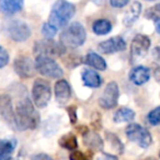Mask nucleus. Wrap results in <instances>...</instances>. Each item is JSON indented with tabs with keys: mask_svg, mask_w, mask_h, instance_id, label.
<instances>
[{
	"mask_svg": "<svg viewBox=\"0 0 160 160\" xmlns=\"http://www.w3.org/2000/svg\"><path fill=\"white\" fill-rule=\"evenodd\" d=\"M151 41L145 34H137L133 38L131 44V54L134 58H142L148 53Z\"/></svg>",
	"mask_w": 160,
	"mask_h": 160,
	"instance_id": "11",
	"label": "nucleus"
},
{
	"mask_svg": "<svg viewBox=\"0 0 160 160\" xmlns=\"http://www.w3.org/2000/svg\"><path fill=\"white\" fill-rule=\"evenodd\" d=\"M81 79L86 87L96 89L102 85V77L92 69H83L81 72Z\"/></svg>",
	"mask_w": 160,
	"mask_h": 160,
	"instance_id": "18",
	"label": "nucleus"
},
{
	"mask_svg": "<svg viewBox=\"0 0 160 160\" xmlns=\"http://www.w3.org/2000/svg\"><path fill=\"white\" fill-rule=\"evenodd\" d=\"M142 160H155L152 157H148V158H145V159H142Z\"/></svg>",
	"mask_w": 160,
	"mask_h": 160,
	"instance_id": "40",
	"label": "nucleus"
},
{
	"mask_svg": "<svg viewBox=\"0 0 160 160\" xmlns=\"http://www.w3.org/2000/svg\"><path fill=\"white\" fill-rule=\"evenodd\" d=\"M91 1L93 3H96V5H98V6H101V5H102V2H103V0H91Z\"/></svg>",
	"mask_w": 160,
	"mask_h": 160,
	"instance_id": "39",
	"label": "nucleus"
},
{
	"mask_svg": "<svg viewBox=\"0 0 160 160\" xmlns=\"http://www.w3.org/2000/svg\"><path fill=\"white\" fill-rule=\"evenodd\" d=\"M142 3L138 2V1H134L131 7L128 8V10L125 12L124 17H123V24L126 28H131L138 20L140 13H142Z\"/></svg>",
	"mask_w": 160,
	"mask_h": 160,
	"instance_id": "17",
	"label": "nucleus"
},
{
	"mask_svg": "<svg viewBox=\"0 0 160 160\" xmlns=\"http://www.w3.org/2000/svg\"><path fill=\"white\" fill-rule=\"evenodd\" d=\"M146 1H155V0H146Z\"/></svg>",
	"mask_w": 160,
	"mask_h": 160,
	"instance_id": "41",
	"label": "nucleus"
},
{
	"mask_svg": "<svg viewBox=\"0 0 160 160\" xmlns=\"http://www.w3.org/2000/svg\"><path fill=\"white\" fill-rule=\"evenodd\" d=\"M82 140L86 147L93 151H102L103 150V140L101 136L96 132L86 131L82 133Z\"/></svg>",
	"mask_w": 160,
	"mask_h": 160,
	"instance_id": "15",
	"label": "nucleus"
},
{
	"mask_svg": "<svg viewBox=\"0 0 160 160\" xmlns=\"http://www.w3.org/2000/svg\"><path fill=\"white\" fill-rule=\"evenodd\" d=\"M0 112L3 120L9 125H14V111L12 108L11 99L7 94L0 96Z\"/></svg>",
	"mask_w": 160,
	"mask_h": 160,
	"instance_id": "16",
	"label": "nucleus"
},
{
	"mask_svg": "<svg viewBox=\"0 0 160 160\" xmlns=\"http://www.w3.org/2000/svg\"><path fill=\"white\" fill-rule=\"evenodd\" d=\"M145 18L148 19V20H153V21L160 20V3H157L153 7L149 8L145 12Z\"/></svg>",
	"mask_w": 160,
	"mask_h": 160,
	"instance_id": "28",
	"label": "nucleus"
},
{
	"mask_svg": "<svg viewBox=\"0 0 160 160\" xmlns=\"http://www.w3.org/2000/svg\"><path fill=\"white\" fill-rule=\"evenodd\" d=\"M58 144L62 148H65L69 151H73L78 147V140L72 133H67L58 139Z\"/></svg>",
	"mask_w": 160,
	"mask_h": 160,
	"instance_id": "24",
	"label": "nucleus"
},
{
	"mask_svg": "<svg viewBox=\"0 0 160 160\" xmlns=\"http://www.w3.org/2000/svg\"><path fill=\"white\" fill-rule=\"evenodd\" d=\"M153 78H155L156 81L160 85V67L156 66L153 68Z\"/></svg>",
	"mask_w": 160,
	"mask_h": 160,
	"instance_id": "36",
	"label": "nucleus"
},
{
	"mask_svg": "<svg viewBox=\"0 0 160 160\" xmlns=\"http://www.w3.org/2000/svg\"><path fill=\"white\" fill-rule=\"evenodd\" d=\"M155 28H156V31H157V33L160 35V20L155 21Z\"/></svg>",
	"mask_w": 160,
	"mask_h": 160,
	"instance_id": "38",
	"label": "nucleus"
},
{
	"mask_svg": "<svg viewBox=\"0 0 160 160\" xmlns=\"http://www.w3.org/2000/svg\"><path fill=\"white\" fill-rule=\"evenodd\" d=\"M87 38V32L82 24L79 22H72L60 33L59 41L65 47L77 48L82 46Z\"/></svg>",
	"mask_w": 160,
	"mask_h": 160,
	"instance_id": "3",
	"label": "nucleus"
},
{
	"mask_svg": "<svg viewBox=\"0 0 160 160\" xmlns=\"http://www.w3.org/2000/svg\"><path fill=\"white\" fill-rule=\"evenodd\" d=\"M153 56H155L158 62H160V47H156L153 49Z\"/></svg>",
	"mask_w": 160,
	"mask_h": 160,
	"instance_id": "37",
	"label": "nucleus"
},
{
	"mask_svg": "<svg viewBox=\"0 0 160 160\" xmlns=\"http://www.w3.org/2000/svg\"><path fill=\"white\" fill-rule=\"evenodd\" d=\"M125 134L128 140L137 144L142 148H147L152 142L151 134L144 126H140L137 123H132L125 129Z\"/></svg>",
	"mask_w": 160,
	"mask_h": 160,
	"instance_id": "6",
	"label": "nucleus"
},
{
	"mask_svg": "<svg viewBox=\"0 0 160 160\" xmlns=\"http://www.w3.org/2000/svg\"><path fill=\"white\" fill-rule=\"evenodd\" d=\"M55 99L59 104H65L71 98V88L68 81L65 79H59L55 83Z\"/></svg>",
	"mask_w": 160,
	"mask_h": 160,
	"instance_id": "13",
	"label": "nucleus"
},
{
	"mask_svg": "<svg viewBox=\"0 0 160 160\" xmlns=\"http://www.w3.org/2000/svg\"><path fill=\"white\" fill-rule=\"evenodd\" d=\"M128 1L129 0H110V5L113 8L121 9V8H124L128 3Z\"/></svg>",
	"mask_w": 160,
	"mask_h": 160,
	"instance_id": "32",
	"label": "nucleus"
},
{
	"mask_svg": "<svg viewBox=\"0 0 160 160\" xmlns=\"http://www.w3.org/2000/svg\"><path fill=\"white\" fill-rule=\"evenodd\" d=\"M24 5V0H0V11L7 16L18 13Z\"/></svg>",
	"mask_w": 160,
	"mask_h": 160,
	"instance_id": "19",
	"label": "nucleus"
},
{
	"mask_svg": "<svg viewBox=\"0 0 160 160\" xmlns=\"http://www.w3.org/2000/svg\"><path fill=\"white\" fill-rule=\"evenodd\" d=\"M159 157H160V152H159Z\"/></svg>",
	"mask_w": 160,
	"mask_h": 160,
	"instance_id": "42",
	"label": "nucleus"
},
{
	"mask_svg": "<svg viewBox=\"0 0 160 160\" xmlns=\"http://www.w3.org/2000/svg\"><path fill=\"white\" fill-rule=\"evenodd\" d=\"M35 68L38 72L47 78L58 79V78H62L64 75L62 67L54 60V58L38 56L35 59Z\"/></svg>",
	"mask_w": 160,
	"mask_h": 160,
	"instance_id": "7",
	"label": "nucleus"
},
{
	"mask_svg": "<svg viewBox=\"0 0 160 160\" xmlns=\"http://www.w3.org/2000/svg\"><path fill=\"white\" fill-rule=\"evenodd\" d=\"M91 124L96 129H100L101 128V116H100V113H94L93 114V116H92V120H91Z\"/></svg>",
	"mask_w": 160,
	"mask_h": 160,
	"instance_id": "34",
	"label": "nucleus"
},
{
	"mask_svg": "<svg viewBox=\"0 0 160 160\" xmlns=\"http://www.w3.org/2000/svg\"><path fill=\"white\" fill-rule=\"evenodd\" d=\"M31 160H54V159L49 155H47V153L38 152V153H34V155H32Z\"/></svg>",
	"mask_w": 160,
	"mask_h": 160,
	"instance_id": "33",
	"label": "nucleus"
},
{
	"mask_svg": "<svg viewBox=\"0 0 160 160\" xmlns=\"http://www.w3.org/2000/svg\"><path fill=\"white\" fill-rule=\"evenodd\" d=\"M32 98L33 103L38 109H44L47 107L52 98V89L46 80L38 78L33 82L32 87Z\"/></svg>",
	"mask_w": 160,
	"mask_h": 160,
	"instance_id": "5",
	"label": "nucleus"
},
{
	"mask_svg": "<svg viewBox=\"0 0 160 160\" xmlns=\"http://www.w3.org/2000/svg\"><path fill=\"white\" fill-rule=\"evenodd\" d=\"M135 118V112L129 108H121L114 113L113 121L116 124L125 122H132Z\"/></svg>",
	"mask_w": 160,
	"mask_h": 160,
	"instance_id": "22",
	"label": "nucleus"
},
{
	"mask_svg": "<svg viewBox=\"0 0 160 160\" xmlns=\"http://www.w3.org/2000/svg\"><path fill=\"white\" fill-rule=\"evenodd\" d=\"M147 120H148L149 124L152 126H157L160 124V105L149 112L147 115Z\"/></svg>",
	"mask_w": 160,
	"mask_h": 160,
	"instance_id": "27",
	"label": "nucleus"
},
{
	"mask_svg": "<svg viewBox=\"0 0 160 160\" xmlns=\"http://www.w3.org/2000/svg\"><path fill=\"white\" fill-rule=\"evenodd\" d=\"M33 52L35 54V56H44V57H49V58H55V57H60L66 53V47L62 44L58 43L54 40H41L34 43Z\"/></svg>",
	"mask_w": 160,
	"mask_h": 160,
	"instance_id": "4",
	"label": "nucleus"
},
{
	"mask_svg": "<svg viewBox=\"0 0 160 160\" xmlns=\"http://www.w3.org/2000/svg\"><path fill=\"white\" fill-rule=\"evenodd\" d=\"M16 147V139H0V160H12L11 155Z\"/></svg>",
	"mask_w": 160,
	"mask_h": 160,
	"instance_id": "21",
	"label": "nucleus"
},
{
	"mask_svg": "<svg viewBox=\"0 0 160 160\" xmlns=\"http://www.w3.org/2000/svg\"><path fill=\"white\" fill-rule=\"evenodd\" d=\"M8 62H9V54L2 46H0V68L6 67Z\"/></svg>",
	"mask_w": 160,
	"mask_h": 160,
	"instance_id": "30",
	"label": "nucleus"
},
{
	"mask_svg": "<svg viewBox=\"0 0 160 160\" xmlns=\"http://www.w3.org/2000/svg\"><path fill=\"white\" fill-rule=\"evenodd\" d=\"M40 124V115L28 97L20 101L14 111V126L19 131L35 129Z\"/></svg>",
	"mask_w": 160,
	"mask_h": 160,
	"instance_id": "1",
	"label": "nucleus"
},
{
	"mask_svg": "<svg viewBox=\"0 0 160 160\" xmlns=\"http://www.w3.org/2000/svg\"><path fill=\"white\" fill-rule=\"evenodd\" d=\"M75 13L76 7L73 3L69 2L67 0H57L52 7L48 23L54 25L57 30L62 29L68 24Z\"/></svg>",
	"mask_w": 160,
	"mask_h": 160,
	"instance_id": "2",
	"label": "nucleus"
},
{
	"mask_svg": "<svg viewBox=\"0 0 160 160\" xmlns=\"http://www.w3.org/2000/svg\"><path fill=\"white\" fill-rule=\"evenodd\" d=\"M92 31L96 35H107L112 31V23L107 19H99L92 24Z\"/></svg>",
	"mask_w": 160,
	"mask_h": 160,
	"instance_id": "23",
	"label": "nucleus"
},
{
	"mask_svg": "<svg viewBox=\"0 0 160 160\" xmlns=\"http://www.w3.org/2000/svg\"><path fill=\"white\" fill-rule=\"evenodd\" d=\"M126 48V42L122 36H114L107 41L99 43L98 49L102 54H114Z\"/></svg>",
	"mask_w": 160,
	"mask_h": 160,
	"instance_id": "12",
	"label": "nucleus"
},
{
	"mask_svg": "<svg viewBox=\"0 0 160 160\" xmlns=\"http://www.w3.org/2000/svg\"><path fill=\"white\" fill-rule=\"evenodd\" d=\"M16 73L21 78H32L36 72L35 62L28 56H19L16 58L13 64Z\"/></svg>",
	"mask_w": 160,
	"mask_h": 160,
	"instance_id": "10",
	"label": "nucleus"
},
{
	"mask_svg": "<svg viewBox=\"0 0 160 160\" xmlns=\"http://www.w3.org/2000/svg\"><path fill=\"white\" fill-rule=\"evenodd\" d=\"M105 139H107V142L110 144L111 148L113 149V150H115L118 153L121 155V153L124 152V145H123V142H121V139L115 134L111 133V132H107V133H105Z\"/></svg>",
	"mask_w": 160,
	"mask_h": 160,
	"instance_id": "25",
	"label": "nucleus"
},
{
	"mask_svg": "<svg viewBox=\"0 0 160 160\" xmlns=\"http://www.w3.org/2000/svg\"><path fill=\"white\" fill-rule=\"evenodd\" d=\"M129 80L136 86H142L150 78V70L145 66H136L129 71Z\"/></svg>",
	"mask_w": 160,
	"mask_h": 160,
	"instance_id": "14",
	"label": "nucleus"
},
{
	"mask_svg": "<svg viewBox=\"0 0 160 160\" xmlns=\"http://www.w3.org/2000/svg\"><path fill=\"white\" fill-rule=\"evenodd\" d=\"M6 33L14 42H25L32 32L28 23L21 20H12L6 25Z\"/></svg>",
	"mask_w": 160,
	"mask_h": 160,
	"instance_id": "8",
	"label": "nucleus"
},
{
	"mask_svg": "<svg viewBox=\"0 0 160 160\" xmlns=\"http://www.w3.org/2000/svg\"><path fill=\"white\" fill-rule=\"evenodd\" d=\"M97 160H118L115 155H111V153L102 152L100 156H98Z\"/></svg>",
	"mask_w": 160,
	"mask_h": 160,
	"instance_id": "35",
	"label": "nucleus"
},
{
	"mask_svg": "<svg viewBox=\"0 0 160 160\" xmlns=\"http://www.w3.org/2000/svg\"><path fill=\"white\" fill-rule=\"evenodd\" d=\"M85 64L100 71L107 69V62L104 60V58L94 52H88L85 57Z\"/></svg>",
	"mask_w": 160,
	"mask_h": 160,
	"instance_id": "20",
	"label": "nucleus"
},
{
	"mask_svg": "<svg viewBox=\"0 0 160 160\" xmlns=\"http://www.w3.org/2000/svg\"><path fill=\"white\" fill-rule=\"evenodd\" d=\"M67 112H68L70 123L76 124V122H77V108H76V105H70L69 108H67Z\"/></svg>",
	"mask_w": 160,
	"mask_h": 160,
	"instance_id": "31",
	"label": "nucleus"
},
{
	"mask_svg": "<svg viewBox=\"0 0 160 160\" xmlns=\"http://www.w3.org/2000/svg\"><path fill=\"white\" fill-rule=\"evenodd\" d=\"M69 160H91L90 157L79 150H73L69 155Z\"/></svg>",
	"mask_w": 160,
	"mask_h": 160,
	"instance_id": "29",
	"label": "nucleus"
},
{
	"mask_svg": "<svg viewBox=\"0 0 160 160\" xmlns=\"http://www.w3.org/2000/svg\"><path fill=\"white\" fill-rule=\"evenodd\" d=\"M118 97H120L118 85L115 81H110L99 99V104L102 109L111 110L116 107Z\"/></svg>",
	"mask_w": 160,
	"mask_h": 160,
	"instance_id": "9",
	"label": "nucleus"
},
{
	"mask_svg": "<svg viewBox=\"0 0 160 160\" xmlns=\"http://www.w3.org/2000/svg\"><path fill=\"white\" fill-rule=\"evenodd\" d=\"M42 34L45 38H48V40H53L54 36L57 33V29H56L54 25H52L51 23L46 22L42 25Z\"/></svg>",
	"mask_w": 160,
	"mask_h": 160,
	"instance_id": "26",
	"label": "nucleus"
}]
</instances>
